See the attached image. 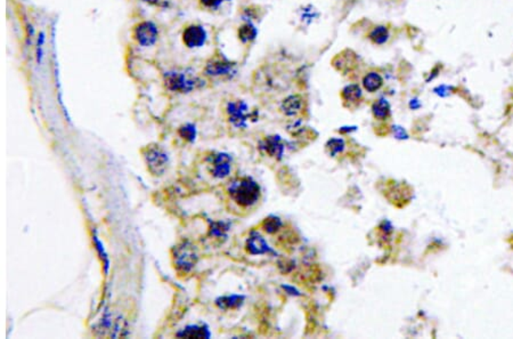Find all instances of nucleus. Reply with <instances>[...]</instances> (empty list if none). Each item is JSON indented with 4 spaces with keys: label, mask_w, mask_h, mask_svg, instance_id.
Here are the masks:
<instances>
[{
    "label": "nucleus",
    "mask_w": 513,
    "mask_h": 339,
    "mask_svg": "<svg viewBox=\"0 0 513 339\" xmlns=\"http://www.w3.org/2000/svg\"><path fill=\"white\" fill-rule=\"evenodd\" d=\"M227 193L236 205L243 208L255 206L260 199V186L250 177H239L230 182Z\"/></svg>",
    "instance_id": "obj_1"
},
{
    "label": "nucleus",
    "mask_w": 513,
    "mask_h": 339,
    "mask_svg": "<svg viewBox=\"0 0 513 339\" xmlns=\"http://www.w3.org/2000/svg\"><path fill=\"white\" fill-rule=\"evenodd\" d=\"M165 85L167 90L175 93L187 94L200 88L203 81L187 71L171 70L165 74Z\"/></svg>",
    "instance_id": "obj_2"
},
{
    "label": "nucleus",
    "mask_w": 513,
    "mask_h": 339,
    "mask_svg": "<svg viewBox=\"0 0 513 339\" xmlns=\"http://www.w3.org/2000/svg\"><path fill=\"white\" fill-rule=\"evenodd\" d=\"M198 258L195 246L188 241H183L174 249V263H175L176 269L178 272L184 273V274L191 272L192 269L196 265Z\"/></svg>",
    "instance_id": "obj_3"
},
{
    "label": "nucleus",
    "mask_w": 513,
    "mask_h": 339,
    "mask_svg": "<svg viewBox=\"0 0 513 339\" xmlns=\"http://www.w3.org/2000/svg\"><path fill=\"white\" fill-rule=\"evenodd\" d=\"M144 159L147 168L155 176H161L165 174L169 163V157L166 151L159 145H150L143 150Z\"/></svg>",
    "instance_id": "obj_4"
},
{
    "label": "nucleus",
    "mask_w": 513,
    "mask_h": 339,
    "mask_svg": "<svg viewBox=\"0 0 513 339\" xmlns=\"http://www.w3.org/2000/svg\"><path fill=\"white\" fill-rule=\"evenodd\" d=\"M133 37L142 47H152L159 39V29L155 23L143 21L135 26Z\"/></svg>",
    "instance_id": "obj_5"
},
{
    "label": "nucleus",
    "mask_w": 513,
    "mask_h": 339,
    "mask_svg": "<svg viewBox=\"0 0 513 339\" xmlns=\"http://www.w3.org/2000/svg\"><path fill=\"white\" fill-rule=\"evenodd\" d=\"M204 74L211 78L232 77L236 74V65L225 58H211L204 67Z\"/></svg>",
    "instance_id": "obj_6"
},
{
    "label": "nucleus",
    "mask_w": 513,
    "mask_h": 339,
    "mask_svg": "<svg viewBox=\"0 0 513 339\" xmlns=\"http://www.w3.org/2000/svg\"><path fill=\"white\" fill-rule=\"evenodd\" d=\"M227 115L232 125L237 129H246L248 119L251 117L249 106L244 101H232L227 104Z\"/></svg>",
    "instance_id": "obj_7"
},
{
    "label": "nucleus",
    "mask_w": 513,
    "mask_h": 339,
    "mask_svg": "<svg viewBox=\"0 0 513 339\" xmlns=\"http://www.w3.org/2000/svg\"><path fill=\"white\" fill-rule=\"evenodd\" d=\"M182 39L187 49H200L207 42V30L200 24H190L183 31Z\"/></svg>",
    "instance_id": "obj_8"
},
{
    "label": "nucleus",
    "mask_w": 513,
    "mask_h": 339,
    "mask_svg": "<svg viewBox=\"0 0 513 339\" xmlns=\"http://www.w3.org/2000/svg\"><path fill=\"white\" fill-rule=\"evenodd\" d=\"M232 170V157L227 154H217L211 161V174L216 179H225Z\"/></svg>",
    "instance_id": "obj_9"
},
{
    "label": "nucleus",
    "mask_w": 513,
    "mask_h": 339,
    "mask_svg": "<svg viewBox=\"0 0 513 339\" xmlns=\"http://www.w3.org/2000/svg\"><path fill=\"white\" fill-rule=\"evenodd\" d=\"M260 147L269 157L280 159L283 157L285 145H284L283 140L278 135H273V136L264 138V141L260 143Z\"/></svg>",
    "instance_id": "obj_10"
},
{
    "label": "nucleus",
    "mask_w": 513,
    "mask_h": 339,
    "mask_svg": "<svg viewBox=\"0 0 513 339\" xmlns=\"http://www.w3.org/2000/svg\"><path fill=\"white\" fill-rule=\"evenodd\" d=\"M246 248L250 255H264V254L271 253L268 243L257 232H252L250 234V237L246 240Z\"/></svg>",
    "instance_id": "obj_11"
},
{
    "label": "nucleus",
    "mask_w": 513,
    "mask_h": 339,
    "mask_svg": "<svg viewBox=\"0 0 513 339\" xmlns=\"http://www.w3.org/2000/svg\"><path fill=\"white\" fill-rule=\"evenodd\" d=\"M303 103H305L303 99L300 95H290L283 99L280 104V110L287 117H296L303 113Z\"/></svg>",
    "instance_id": "obj_12"
},
{
    "label": "nucleus",
    "mask_w": 513,
    "mask_h": 339,
    "mask_svg": "<svg viewBox=\"0 0 513 339\" xmlns=\"http://www.w3.org/2000/svg\"><path fill=\"white\" fill-rule=\"evenodd\" d=\"M362 83H363L364 90H367L369 93H376L383 86V78L376 71H371L364 76Z\"/></svg>",
    "instance_id": "obj_13"
},
{
    "label": "nucleus",
    "mask_w": 513,
    "mask_h": 339,
    "mask_svg": "<svg viewBox=\"0 0 513 339\" xmlns=\"http://www.w3.org/2000/svg\"><path fill=\"white\" fill-rule=\"evenodd\" d=\"M342 97L344 103H348L349 106H358L360 99L363 97V93L358 85H348L344 87L342 92Z\"/></svg>",
    "instance_id": "obj_14"
},
{
    "label": "nucleus",
    "mask_w": 513,
    "mask_h": 339,
    "mask_svg": "<svg viewBox=\"0 0 513 339\" xmlns=\"http://www.w3.org/2000/svg\"><path fill=\"white\" fill-rule=\"evenodd\" d=\"M177 336L180 338H209L210 337V331L205 326H188L182 331L177 333Z\"/></svg>",
    "instance_id": "obj_15"
},
{
    "label": "nucleus",
    "mask_w": 513,
    "mask_h": 339,
    "mask_svg": "<svg viewBox=\"0 0 513 339\" xmlns=\"http://www.w3.org/2000/svg\"><path fill=\"white\" fill-rule=\"evenodd\" d=\"M257 35H258V30L251 22L244 23L237 30V37L242 44H250L257 38Z\"/></svg>",
    "instance_id": "obj_16"
},
{
    "label": "nucleus",
    "mask_w": 513,
    "mask_h": 339,
    "mask_svg": "<svg viewBox=\"0 0 513 339\" xmlns=\"http://www.w3.org/2000/svg\"><path fill=\"white\" fill-rule=\"evenodd\" d=\"M390 33L386 26H376L373 29L371 30L367 38L370 39V42L374 45H383L388 42Z\"/></svg>",
    "instance_id": "obj_17"
},
{
    "label": "nucleus",
    "mask_w": 513,
    "mask_h": 339,
    "mask_svg": "<svg viewBox=\"0 0 513 339\" xmlns=\"http://www.w3.org/2000/svg\"><path fill=\"white\" fill-rule=\"evenodd\" d=\"M244 301L243 296L239 295H232V296H224V297L218 298L216 301L217 305L221 310H234L241 306Z\"/></svg>",
    "instance_id": "obj_18"
},
{
    "label": "nucleus",
    "mask_w": 513,
    "mask_h": 339,
    "mask_svg": "<svg viewBox=\"0 0 513 339\" xmlns=\"http://www.w3.org/2000/svg\"><path fill=\"white\" fill-rule=\"evenodd\" d=\"M372 113L374 118L379 120H386L390 117V106L388 101L385 99H380L372 104Z\"/></svg>",
    "instance_id": "obj_19"
},
{
    "label": "nucleus",
    "mask_w": 513,
    "mask_h": 339,
    "mask_svg": "<svg viewBox=\"0 0 513 339\" xmlns=\"http://www.w3.org/2000/svg\"><path fill=\"white\" fill-rule=\"evenodd\" d=\"M262 229L264 232H267L268 234H274L280 230L282 227V222L280 218L275 217V216H269L266 218L262 224Z\"/></svg>",
    "instance_id": "obj_20"
},
{
    "label": "nucleus",
    "mask_w": 513,
    "mask_h": 339,
    "mask_svg": "<svg viewBox=\"0 0 513 339\" xmlns=\"http://www.w3.org/2000/svg\"><path fill=\"white\" fill-rule=\"evenodd\" d=\"M178 134L180 138L187 142H194L196 138V129L192 124H186L179 129Z\"/></svg>",
    "instance_id": "obj_21"
},
{
    "label": "nucleus",
    "mask_w": 513,
    "mask_h": 339,
    "mask_svg": "<svg viewBox=\"0 0 513 339\" xmlns=\"http://www.w3.org/2000/svg\"><path fill=\"white\" fill-rule=\"evenodd\" d=\"M45 33H40L37 39V47H35V58H37V62L42 63L44 55H45Z\"/></svg>",
    "instance_id": "obj_22"
},
{
    "label": "nucleus",
    "mask_w": 513,
    "mask_h": 339,
    "mask_svg": "<svg viewBox=\"0 0 513 339\" xmlns=\"http://www.w3.org/2000/svg\"><path fill=\"white\" fill-rule=\"evenodd\" d=\"M326 147H328V150H330V154H331L332 156H335V154H340V152L344 151V142L342 138H332V140H330V141L328 142Z\"/></svg>",
    "instance_id": "obj_23"
},
{
    "label": "nucleus",
    "mask_w": 513,
    "mask_h": 339,
    "mask_svg": "<svg viewBox=\"0 0 513 339\" xmlns=\"http://www.w3.org/2000/svg\"><path fill=\"white\" fill-rule=\"evenodd\" d=\"M227 230L228 226L226 224H224L221 222H217V223H212L210 229V235L215 238H221L226 235Z\"/></svg>",
    "instance_id": "obj_24"
},
{
    "label": "nucleus",
    "mask_w": 513,
    "mask_h": 339,
    "mask_svg": "<svg viewBox=\"0 0 513 339\" xmlns=\"http://www.w3.org/2000/svg\"><path fill=\"white\" fill-rule=\"evenodd\" d=\"M317 17H319V13L316 12L315 8H312V6L303 7V10H301L300 19L303 22L312 23L314 19H316Z\"/></svg>",
    "instance_id": "obj_25"
},
{
    "label": "nucleus",
    "mask_w": 513,
    "mask_h": 339,
    "mask_svg": "<svg viewBox=\"0 0 513 339\" xmlns=\"http://www.w3.org/2000/svg\"><path fill=\"white\" fill-rule=\"evenodd\" d=\"M201 6L208 10H218L224 3L230 1V0H199Z\"/></svg>",
    "instance_id": "obj_26"
},
{
    "label": "nucleus",
    "mask_w": 513,
    "mask_h": 339,
    "mask_svg": "<svg viewBox=\"0 0 513 339\" xmlns=\"http://www.w3.org/2000/svg\"><path fill=\"white\" fill-rule=\"evenodd\" d=\"M143 1H145V3H150V5H153V6H158V7L168 6V3H167V1H165V0H143Z\"/></svg>",
    "instance_id": "obj_27"
}]
</instances>
